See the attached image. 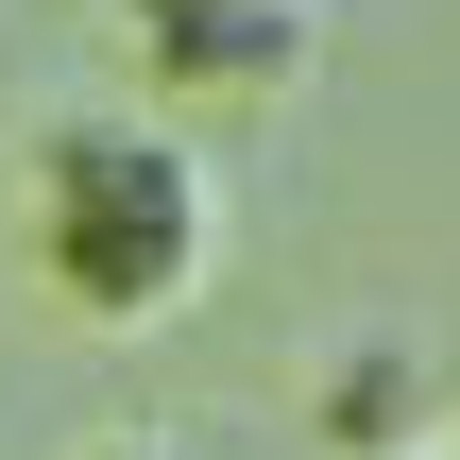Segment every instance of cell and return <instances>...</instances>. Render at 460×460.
<instances>
[{
    "label": "cell",
    "instance_id": "cell-1",
    "mask_svg": "<svg viewBox=\"0 0 460 460\" xmlns=\"http://www.w3.org/2000/svg\"><path fill=\"white\" fill-rule=\"evenodd\" d=\"M17 222H34V273H51L85 324H171V307L205 290V239H222L205 154H188L171 119H68V137H34Z\"/></svg>",
    "mask_w": 460,
    "mask_h": 460
},
{
    "label": "cell",
    "instance_id": "cell-2",
    "mask_svg": "<svg viewBox=\"0 0 460 460\" xmlns=\"http://www.w3.org/2000/svg\"><path fill=\"white\" fill-rule=\"evenodd\" d=\"M154 102H273L307 68V0H137Z\"/></svg>",
    "mask_w": 460,
    "mask_h": 460
},
{
    "label": "cell",
    "instance_id": "cell-3",
    "mask_svg": "<svg viewBox=\"0 0 460 460\" xmlns=\"http://www.w3.org/2000/svg\"><path fill=\"white\" fill-rule=\"evenodd\" d=\"M393 410H427V358H358V376L324 393V427H341V444H393Z\"/></svg>",
    "mask_w": 460,
    "mask_h": 460
},
{
    "label": "cell",
    "instance_id": "cell-4",
    "mask_svg": "<svg viewBox=\"0 0 460 460\" xmlns=\"http://www.w3.org/2000/svg\"><path fill=\"white\" fill-rule=\"evenodd\" d=\"M102 460H171V444H102Z\"/></svg>",
    "mask_w": 460,
    "mask_h": 460
}]
</instances>
